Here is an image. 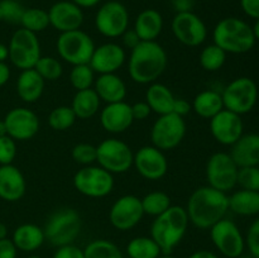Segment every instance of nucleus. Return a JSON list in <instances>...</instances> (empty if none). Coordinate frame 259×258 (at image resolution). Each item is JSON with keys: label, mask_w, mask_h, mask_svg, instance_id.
Segmentation results:
<instances>
[{"label": "nucleus", "mask_w": 259, "mask_h": 258, "mask_svg": "<svg viewBox=\"0 0 259 258\" xmlns=\"http://www.w3.org/2000/svg\"><path fill=\"white\" fill-rule=\"evenodd\" d=\"M227 55L228 53L224 50L212 43V45L202 48V51L200 52V65L205 71H209V72L219 71L227 61Z\"/></svg>", "instance_id": "37"}, {"label": "nucleus", "mask_w": 259, "mask_h": 258, "mask_svg": "<svg viewBox=\"0 0 259 258\" xmlns=\"http://www.w3.org/2000/svg\"><path fill=\"white\" fill-rule=\"evenodd\" d=\"M121 40H123L124 47L129 48L131 51L133 50L134 47H137L139 43H141V38L138 37V34L136 33V30L129 29V28L123 33V35H121Z\"/></svg>", "instance_id": "50"}, {"label": "nucleus", "mask_w": 259, "mask_h": 258, "mask_svg": "<svg viewBox=\"0 0 259 258\" xmlns=\"http://www.w3.org/2000/svg\"><path fill=\"white\" fill-rule=\"evenodd\" d=\"M229 154L239 168L259 166V134H243L233 144Z\"/></svg>", "instance_id": "24"}, {"label": "nucleus", "mask_w": 259, "mask_h": 258, "mask_svg": "<svg viewBox=\"0 0 259 258\" xmlns=\"http://www.w3.org/2000/svg\"><path fill=\"white\" fill-rule=\"evenodd\" d=\"M27 258H42V257H39V255H28Z\"/></svg>", "instance_id": "61"}, {"label": "nucleus", "mask_w": 259, "mask_h": 258, "mask_svg": "<svg viewBox=\"0 0 259 258\" xmlns=\"http://www.w3.org/2000/svg\"><path fill=\"white\" fill-rule=\"evenodd\" d=\"M9 60V48L4 43H0V62Z\"/></svg>", "instance_id": "56"}, {"label": "nucleus", "mask_w": 259, "mask_h": 258, "mask_svg": "<svg viewBox=\"0 0 259 258\" xmlns=\"http://www.w3.org/2000/svg\"><path fill=\"white\" fill-rule=\"evenodd\" d=\"M70 83L76 91L91 89L95 82V71L89 63L72 66L70 71Z\"/></svg>", "instance_id": "38"}, {"label": "nucleus", "mask_w": 259, "mask_h": 258, "mask_svg": "<svg viewBox=\"0 0 259 258\" xmlns=\"http://www.w3.org/2000/svg\"><path fill=\"white\" fill-rule=\"evenodd\" d=\"M171 29L175 38L187 47H199L207 38L206 24L194 12L176 13Z\"/></svg>", "instance_id": "15"}, {"label": "nucleus", "mask_w": 259, "mask_h": 258, "mask_svg": "<svg viewBox=\"0 0 259 258\" xmlns=\"http://www.w3.org/2000/svg\"><path fill=\"white\" fill-rule=\"evenodd\" d=\"M58 56L70 65L90 63L95 50V42L86 32L81 29L61 33L56 42Z\"/></svg>", "instance_id": "6"}, {"label": "nucleus", "mask_w": 259, "mask_h": 258, "mask_svg": "<svg viewBox=\"0 0 259 258\" xmlns=\"http://www.w3.org/2000/svg\"><path fill=\"white\" fill-rule=\"evenodd\" d=\"M72 3H75L76 5L81 8V9H85V8H94L101 2V0H71Z\"/></svg>", "instance_id": "55"}, {"label": "nucleus", "mask_w": 259, "mask_h": 258, "mask_svg": "<svg viewBox=\"0 0 259 258\" xmlns=\"http://www.w3.org/2000/svg\"><path fill=\"white\" fill-rule=\"evenodd\" d=\"M46 81L34 68L20 71L17 80V94L22 101L33 104L38 101L45 91Z\"/></svg>", "instance_id": "26"}, {"label": "nucleus", "mask_w": 259, "mask_h": 258, "mask_svg": "<svg viewBox=\"0 0 259 258\" xmlns=\"http://www.w3.org/2000/svg\"><path fill=\"white\" fill-rule=\"evenodd\" d=\"M245 247L254 258H259V218L254 220L248 228L245 235Z\"/></svg>", "instance_id": "45"}, {"label": "nucleus", "mask_w": 259, "mask_h": 258, "mask_svg": "<svg viewBox=\"0 0 259 258\" xmlns=\"http://www.w3.org/2000/svg\"><path fill=\"white\" fill-rule=\"evenodd\" d=\"M212 39L222 50L233 55L249 52L255 45L252 27L244 20L235 17L219 20L212 32Z\"/></svg>", "instance_id": "4"}, {"label": "nucleus", "mask_w": 259, "mask_h": 258, "mask_svg": "<svg viewBox=\"0 0 259 258\" xmlns=\"http://www.w3.org/2000/svg\"><path fill=\"white\" fill-rule=\"evenodd\" d=\"M176 98L174 93L169 90L168 86L161 82L149 83L146 91V103L148 104L151 110L158 115L172 113L174 104Z\"/></svg>", "instance_id": "29"}, {"label": "nucleus", "mask_w": 259, "mask_h": 258, "mask_svg": "<svg viewBox=\"0 0 259 258\" xmlns=\"http://www.w3.org/2000/svg\"><path fill=\"white\" fill-rule=\"evenodd\" d=\"M158 258H176V257H174V255L171 254H161Z\"/></svg>", "instance_id": "60"}, {"label": "nucleus", "mask_w": 259, "mask_h": 258, "mask_svg": "<svg viewBox=\"0 0 259 258\" xmlns=\"http://www.w3.org/2000/svg\"><path fill=\"white\" fill-rule=\"evenodd\" d=\"M132 106L125 101L106 104L100 111V124L108 133L120 134L133 124Z\"/></svg>", "instance_id": "22"}, {"label": "nucleus", "mask_w": 259, "mask_h": 258, "mask_svg": "<svg viewBox=\"0 0 259 258\" xmlns=\"http://www.w3.org/2000/svg\"><path fill=\"white\" fill-rule=\"evenodd\" d=\"M252 29H253V34H254L255 40H259V19H255V23L252 27Z\"/></svg>", "instance_id": "58"}, {"label": "nucleus", "mask_w": 259, "mask_h": 258, "mask_svg": "<svg viewBox=\"0 0 259 258\" xmlns=\"http://www.w3.org/2000/svg\"><path fill=\"white\" fill-rule=\"evenodd\" d=\"M27 191L24 175L14 164L0 166V199L8 202L19 201Z\"/></svg>", "instance_id": "23"}, {"label": "nucleus", "mask_w": 259, "mask_h": 258, "mask_svg": "<svg viewBox=\"0 0 259 258\" xmlns=\"http://www.w3.org/2000/svg\"><path fill=\"white\" fill-rule=\"evenodd\" d=\"M20 25L24 29L29 30L33 33H40L50 27V18H48V12L40 8H28L23 12L22 18H20Z\"/></svg>", "instance_id": "34"}, {"label": "nucleus", "mask_w": 259, "mask_h": 258, "mask_svg": "<svg viewBox=\"0 0 259 258\" xmlns=\"http://www.w3.org/2000/svg\"><path fill=\"white\" fill-rule=\"evenodd\" d=\"M7 134L15 142H24L34 138L39 131V118L28 108H13L3 119Z\"/></svg>", "instance_id": "17"}, {"label": "nucleus", "mask_w": 259, "mask_h": 258, "mask_svg": "<svg viewBox=\"0 0 259 258\" xmlns=\"http://www.w3.org/2000/svg\"><path fill=\"white\" fill-rule=\"evenodd\" d=\"M10 67L7 62H0V88L4 86L10 78Z\"/></svg>", "instance_id": "53"}, {"label": "nucleus", "mask_w": 259, "mask_h": 258, "mask_svg": "<svg viewBox=\"0 0 259 258\" xmlns=\"http://www.w3.org/2000/svg\"><path fill=\"white\" fill-rule=\"evenodd\" d=\"M18 249L12 239L5 238L0 240V258H17Z\"/></svg>", "instance_id": "48"}, {"label": "nucleus", "mask_w": 259, "mask_h": 258, "mask_svg": "<svg viewBox=\"0 0 259 258\" xmlns=\"http://www.w3.org/2000/svg\"><path fill=\"white\" fill-rule=\"evenodd\" d=\"M34 70L45 81H56L62 76L63 67L58 58L52 56H40L34 66Z\"/></svg>", "instance_id": "40"}, {"label": "nucleus", "mask_w": 259, "mask_h": 258, "mask_svg": "<svg viewBox=\"0 0 259 258\" xmlns=\"http://www.w3.org/2000/svg\"><path fill=\"white\" fill-rule=\"evenodd\" d=\"M24 9L17 0H0V22L19 24Z\"/></svg>", "instance_id": "41"}, {"label": "nucleus", "mask_w": 259, "mask_h": 258, "mask_svg": "<svg viewBox=\"0 0 259 258\" xmlns=\"http://www.w3.org/2000/svg\"><path fill=\"white\" fill-rule=\"evenodd\" d=\"M239 167L229 153L217 152L211 154L206 162L207 185L219 191L228 192L237 186Z\"/></svg>", "instance_id": "12"}, {"label": "nucleus", "mask_w": 259, "mask_h": 258, "mask_svg": "<svg viewBox=\"0 0 259 258\" xmlns=\"http://www.w3.org/2000/svg\"><path fill=\"white\" fill-rule=\"evenodd\" d=\"M95 27L106 38H118L129 28V12L118 0L106 2L95 15Z\"/></svg>", "instance_id": "14"}, {"label": "nucleus", "mask_w": 259, "mask_h": 258, "mask_svg": "<svg viewBox=\"0 0 259 258\" xmlns=\"http://www.w3.org/2000/svg\"><path fill=\"white\" fill-rule=\"evenodd\" d=\"M133 166L142 177L157 181L166 176L168 171V161L163 151L154 146H144L134 153Z\"/></svg>", "instance_id": "18"}, {"label": "nucleus", "mask_w": 259, "mask_h": 258, "mask_svg": "<svg viewBox=\"0 0 259 258\" xmlns=\"http://www.w3.org/2000/svg\"><path fill=\"white\" fill-rule=\"evenodd\" d=\"M17 157V142L9 136L0 137V166L12 164Z\"/></svg>", "instance_id": "44"}, {"label": "nucleus", "mask_w": 259, "mask_h": 258, "mask_svg": "<svg viewBox=\"0 0 259 258\" xmlns=\"http://www.w3.org/2000/svg\"><path fill=\"white\" fill-rule=\"evenodd\" d=\"M8 238V227L4 223L0 222V240Z\"/></svg>", "instance_id": "57"}, {"label": "nucleus", "mask_w": 259, "mask_h": 258, "mask_svg": "<svg viewBox=\"0 0 259 258\" xmlns=\"http://www.w3.org/2000/svg\"><path fill=\"white\" fill-rule=\"evenodd\" d=\"M101 100L98 96L96 91L91 89L76 91L75 96L71 103L73 113L77 119H90L99 113Z\"/></svg>", "instance_id": "31"}, {"label": "nucleus", "mask_w": 259, "mask_h": 258, "mask_svg": "<svg viewBox=\"0 0 259 258\" xmlns=\"http://www.w3.org/2000/svg\"><path fill=\"white\" fill-rule=\"evenodd\" d=\"M167 63V52L157 40H141V43L131 51L128 73L134 82L149 85L161 77L166 71Z\"/></svg>", "instance_id": "2"}, {"label": "nucleus", "mask_w": 259, "mask_h": 258, "mask_svg": "<svg viewBox=\"0 0 259 258\" xmlns=\"http://www.w3.org/2000/svg\"><path fill=\"white\" fill-rule=\"evenodd\" d=\"M229 210L240 217H254L259 214V191L238 190L229 196Z\"/></svg>", "instance_id": "32"}, {"label": "nucleus", "mask_w": 259, "mask_h": 258, "mask_svg": "<svg viewBox=\"0 0 259 258\" xmlns=\"http://www.w3.org/2000/svg\"><path fill=\"white\" fill-rule=\"evenodd\" d=\"M185 209L192 225L210 229L229 211V196L209 185L201 186L190 195Z\"/></svg>", "instance_id": "1"}, {"label": "nucleus", "mask_w": 259, "mask_h": 258, "mask_svg": "<svg viewBox=\"0 0 259 258\" xmlns=\"http://www.w3.org/2000/svg\"><path fill=\"white\" fill-rule=\"evenodd\" d=\"M195 0H172V7L176 13L192 12Z\"/></svg>", "instance_id": "52"}, {"label": "nucleus", "mask_w": 259, "mask_h": 258, "mask_svg": "<svg viewBox=\"0 0 259 258\" xmlns=\"http://www.w3.org/2000/svg\"><path fill=\"white\" fill-rule=\"evenodd\" d=\"M126 254L131 258H158L163 254L153 238L136 237L126 244Z\"/></svg>", "instance_id": "33"}, {"label": "nucleus", "mask_w": 259, "mask_h": 258, "mask_svg": "<svg viewBox=\"0 0 259 258\" xmlns=\"http://www.w3.org/2000/svg\"><path fill=\"white\" fill-rule=\"evenodd\" d=\"M186 136V121L175 113L159 115L151 129L152 146L161 151H171L180 146Z\"/></svg>", "instance_id": "11"}, {"label": "nucleus", "mask_w": 259, "mask_h": 258, "mask_svg": "<svg viewBox=\"0 0 259 258\" xmlns=\"http://www.w3.org/2000/svg\"><path fill=\"white\" fill-rule=\"evenodd\" d=\"M126 53L123 46L114 42H108L95 47L89 65L95 73H116L125 63Z\"/></svg>", "instance_id": "20"}, {"label": "nucleus", "mask_w": 259, "mask_h": 258, "mask_svg": "<svg viewBox=\"0 0 259 258\" xmlns=\"http://www.w3.org/2000/svg\"><path fill=\"white\" fill-rule=\"evenodd\" d=\"M73 186L83 196L100 199L114 189V175L100 166H83L73 176Z\"/></svg>", "instance_id": "10"}, {"label": "nucleus", "mask_w": 259, "mask_h": 258, "mask_svg": "<svg viewBox=\"0 0 259 258\" xmlns=\"http://www.w3.org/2000/svg\"><path fill=\"white\" fill-rule=\"evenodd\" d=\"M9 61L20 71L34 68L40 58V43L37 34L24 28H18L10 37Z\"/></svg>", "instance_id": "7"}, {"label": "nucleus", "mask_w": 259, "mask_h": 258, "mask_svg": "<svg viewBox=\"0 0 259 258\" xmlns=\"http://www.w3.org/2000/svg\"><path fill=\"white\" fill-rule=\"evenodd\" d=\"M132 106V115L134 120H146L151 115L152 110L146 101H138Z\"/></svg>", "instance_id": "47"}, {"label": "nucleus", "mask_w": 259, "mask_h": 258, "mask_svg": "<svg viewBox=\"0 0 259 258\" xmlns=\"http://www.w3.org/2000/svg\"><path fill=\"white\" fill-rule=\"evenodd\" d=\"M126 258H131V257H126Z\"/></svg>", "instance_id": "62"}, {"label": "nucleus", "mask_w": 259, "mask_h": 258, "mask_svg": "<svg viewBox=\"0 0 259 258\" xmlns=\"http://www.w3.org/2000/svg\"><path fill=\"white\" fill-rule=\"evenodd\" d=\"M53 258H85L83 249L75 244H68L58 247L53 254Z\"/></svg>", "instance_id": "46"}, {"label": "nucleus", "mask_w": 259, "mask_h": 258, "mask_svg": "<svg viewBox=\"0 0 259 258\" xmlns=\"http://www.w3.org/2000/svg\"><path fill=\"white\" fill-rule=\"evenodd\" d=\"M187 258H219L214 252L207 249H200L194 252L192 254H190Z\"/></svg>", "instance_id": "54"}, {"label": "nucleus", "mask_w": 259, "mask_h": 258, "mask_svg": "<svg viewBox=\"0 0 259 258\" xmlns=\"http://www.w3.org/2000/svg\"><path fill=\"white\" fill-rule=\"evenodd\" d=\"M192 110L204 119H211L224 109L223 96L219 91H200L192 100Z\"/></svg>", "instance_id": "30"}, {"label": "nucleus", "mask_w": 259, "mask_h": 258, "mask_svg": "<svg viewBox=\"0 0 259 258\" xmlns=\"http://www.w3.org/2000/svg\"><path fill=\"white\" fill-rule=\"evenodd\" d=\"M144 215L158 217L171 206V197L163 191H152L141 199Z\"/></svg>", "instance_id": "36"}, {"label": "nucleus", "mask_w": 259, "mask_h": 258, "mask_svg": "<svg viewBox=\"0 0 259 258\" xmlns=\"http://www.w3.org/2000/svg\"><path fill=\"white\" fill-rule=\"evenodd\" d=\"M94 90L96 91L101 101L106 104L124 101L126 96V85L120 76L116 73H104L99 75L94 82Z\"/></svg>", "instance_id": "25"}, {"label": "nucleus", "mask_w": 259, "mask_h": 258, "mask_svg": "<svg viewBox=\"0 0 259 258\" xmlns=\"http://www.w3.org/2000/svg\"><path fill=\"white\" fill-rule=\"evenodd\" d=\"M76 115L72 108L67 105H60L53 109L48 115V124L53 131L65 132L75 124Z\"/></svg>", "instance_id": "39"}, {"label": "nucleus", "mask_w": 259, "mask_h": 258, "mask_svg": "<svg viewBox=\"0 0 259 258\" xmlns=\"http://www.w3.org/2000/svg\"><path fill=\"white\" fill-rule=\"evenodd\" d=\"M85 258H124L118 245L108 239H95L83 248Z\"/></svg>", "instance_id": "35"}, {"label": "nucleus", "mask_w": 259, "mask_h": 258, "mask_svg": "<svg viewBox=\"0 0 259 258\" xmlns=\"http://www.w3.org/2000/svg\"><path fill=\"white\" fill-rule=\"evenodd\" d=\"M192 110V106L190 104V101H187L186 99H177L175 100L174 104V109H172V113H175L176 115L180 116H186L190 111Z\"/></svg>", "instance_id": "51"}, {"label": "nucleus", "mask_w": 259, "mask_h": 258, "mask_svg": "<svg viewBox=\"0 0 259 258\" xmlns=\"http://www.w3.org/2000/svg\"><path fill=\"white\" fill-rule=\"evenodd\" d=\"M50 25L60 33L80 29L83 23V12L71 0L55 3L48 10Z\"/></svg>", "instance_id": "21"}, {"label": "nucleus", "mask_w": 259, "mask_h": 258, "mask_svg": "<svg viewBox=\"0 0 259 258\" xmlns=\"http://www.w3.org/2000/svg\"><path fill=\"white\" fill-rule=\"evenodd\" d=\"M210 132L218 143L232 147L244 134L242 115H238L228 109H223L210 119Z\"/></svg>", "instance_id": "19"}, {"label": "nucleus", "mask_w": 259, "mask_h": 258, "mask_svg": "<svg viewBox=\"0 0 259 258\" xmlns=\"http://www.w3.org/2000/svg\"><path fill=\"white\" fill-rule=\"evenodd\" d=\"M134 30L141 40H157L163 30V17L156 9H144L137 15Z\"/></svg>", "instance_id": "27"}, {"label": "nucleus", "mask_w": 259, "mask_h": 258, "mask_svg": "<svg viewBox=\"0 0 259 258\" xmlns=\"http://www.w3.org/2000/svg\"><path fill=\"white\" fill-rule=\"evenodd\" d=\"M189 224L186 209L171 205L166 211L154 218L151 225V237L159 245L163 254H171L184 239Z\"/></svg>", "instance_id": "3"}, {"label": "nucleus", "mask_w": 259, "mask_h": 258, "mask_svg": "<svg viewBox=\"0 0 259 258\" xmlns=\"http://www.w3.org/2000/svg\"><path fill=\"white\" fill-rule=\"evenodd\" d=\"M212 244L225 258H239L245 249V237L233 220L223 218L210 228Z\"/></svg>", "instance_id": "13"}, {"label": "nucleus", "mask_w": 259, "mask_h": 258, "mask_svg": "<svg viewBox=\"0 0 259 258\" xmlns=\"http://www.w3.org/2000/svg\"><path fill=\"white\" fill-rule=\"evenodd\" d=\"M133 158L132 148L120 139H104L96 146V162L113 175L129 171L133 166Z\"/></svg>", "instance_id": "8"}, {"label": "nucleus", "mask_w": 259, "mask_h": 258, "mask_svg": "<svg viewBox=\"0 0 259 258\" xmlns=\"http://www.w3.org/2000/svg\"><path fill=\"white\" fill-rule=\"evenodd\" d=\"M144 211L142 201L136 195H124L119 197L110 207L109 220L115 229L120 232L133 229L143 219Z\"/></svg>", "instance_id": "16"}, {"label": "nucleus", "mask_w": 259, "mask_h": 258, "mask_svg": "<svg viewBox=\"0 0 259 258\" xmlns=\"http://www.w3.org/2000/svg\"><path fill=\"white\" fill-rule=\"evenodd\" d=\"M46 240L55 247L73 244L81 233V218L76 210L65 207L48 218L45 228Z\"/></svg>", "instance_id": "5"}, {"label": "nucleus", "mask_w": 259, "mask_h": 258, "mask_svg": "<svg viewBox=\"0 0 259 258\" xmlns=\"http://www.w3.org/2000/svg\"><path fill=\"white\" fill-rule=\"evenodd\" d=\"M45 240L46 237L43 228L32 223H25L15 228L12 237V242L14 243L17 249L27 253L34 252L38 248L42 247Z\"/></svg>", "instance_id": "28"}, {"label": "nucleus", "mask_w": 259, "mask_h": 258, "mask_svg": "<svg viewBox=\"0 0 259 258\" xmlns=\"http://www.w3.org/2000/svg\"><path fill=\"white\" fill-rule=\"evenodd\" d=\"M224 109L238 115L253 110L258 100V86L250 77H238L228 83L222 93Z\"/></svg>", "instance_id": "9"}, {"label": "nucleus", "mask_w": 259, "mask_h": 258, "mask_svg": "<svg viewBox=\"0 0 259 258\" xmlns=\"http://www.w3.org/2000/svg\"><path fill=\"white\" fill-rule=\"evenodd\" d=\"M237 185L244 190L259 191V166L240 167Z\"/></svg>", "instance_id": "42"}, {"label": "nucleus", "mask_w": 259, "mask_h": 258, "mask_svg": "<svg viewBox=\"0 0 259 258\" xmlns=\"http://www.w3.org/2000/svg\"><path fill=\"white\" fill-rule=\"evenodd\" d=\"M3 136H7V128H5V123L4 120L0 119V137Z\"/></svg>", "instance_id": "59"}, {"label": "nucleus", "mask_w": 259, "mask_h": 258, "mask_svg": "<svg viewBox=\"0 0 259 258\" xmlns=\"http://www.w3.org/2000/svg\"><path fill=\"white\" fill-rule=\"evenodd\" d=\"M242 10L253 19H259V0H240Z\"/></svg>", "instance_id": "49"}, {"label": "nucleus", "mask_w": 259, "mask_h": 258, "mask_svg": "<svg viewBox=\"0 0 259 258\" xmlns=\"http://www.w3.org/2000/svg\"><path fill=\"white\" fill-rule=\"evenodd\" d=\"M72 158L81 166H90L96 162V146L90 143H78L72 148Z\"/></svg>", "instance_id": "43"}]
</instances>
